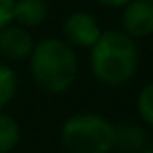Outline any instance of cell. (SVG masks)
Segmentation results:
<instances>
[{"mask_svg":"<svg viewBox=\"0 0 153 153\" xmlns=\"http://www.w3.org/2000/svg\"><path fill=\"white\" fill-rule=\"evenodd\" d=\"M140 63L136 40L122 30H107L90 48V71L105 86H124L134 80Z\"/></svg>","mask_w":153,"mask_h":153,"instance_id":"obj_1","label":"cell"},{"mask_svg":"<svg viewBox=\"0 0 153 153\" xmlns=\"http://www.w3.org/2000/svg\"><path fill=\"white\" fill-rule=\"evenodd\" d=\"M27 61L34 84L48 94L67 92L78 78V55L61 38L38 40Z\"/></svg>","mask_w":153,"mask_h":153,"instance_id":"obj_2","label":"cell"},{"mask_svg":"<svg viewBox=\"0 0 153 153\" xmlns=\"http://www.w3.org/2000/svg\"><path fill=\"white\" fill-rule=\"evenodd\" d=\"M61 145L67 153H111L115 124L101 113L80 111L61 124Z\"/></svg>","mask_w":153,"mask_h":153,"instance_id":"obj_3","label":"cell"},{"mask_svg":"<svg viewBox=\"0 0 153 153\" xmlns=\"http://www.w3.org/2000/svg\"><path fill=\"white\" fill-rule=\"evenodd\" d=\"M103 30L99 21L88 11H74L63 21V40L76 51V48H92L97 40L101 38Z\"/></svg>","mask_w":153,"mask_h":153,"instance_id":"obj_4","label":"cell"},{"mask_svg":"<svg viewBox=\"0 0 153 153\" xmlns=\"http://www.w3.org/2000/svg\"><path fill=\"white\" fill-rule=\"evenodd\" d=\"M122 32L132 40H145L153 36V2L132 0L122 9Z\"/></svg>","mask_w":153,"mask_h":153,"instance_id":"obj_5","label":"cell"},{"mask_svg":"<svg viewBox=\"0 0 153 153\" xmlns=\"http://www.w3.org/2000/svg\"><path fill=\"white\" fill-rule=\"evenodd\" d=\"M34 44H36V40L30 34V30H25L17 23H11L4 30H0V55L9 61L30 59Z\"/></svg>","mask_w":153,"mask_h":153,"instance_id":"obj_6","label":"cell"},{"mask_svg":"<svg viewBox=\"0 0 153 153\" xmlns=\"http://www.w3.org/2000/svg\"><path fill=\"white\" fill-rule=\"evenodd\" d=\"M48 17V2L46 0H15L13 4V23L30 30L38 27Z\"/></svg>","mask_w":153,"mask_h":153,"instance_id":"obj_7","label":"cell"},{"mask_svg":"<svg viewBox=\"0 0 153 153\" xmlns=\"http://www.w3.org/2000/svg\"><path fill=\"white\" fill-rule=\"evenodd\" d=\"M113 149H117L122 153H138V151L147 149V132L140 126H134V124L115 126Z\"/></svg>","mask_w":153,"mask_h":153,"instance_id":"obj_8","label":"cell"},{"mask_svg":"<svg viewBox=\"0 0 153 153\" xmlns=\"http://www.w3.org/2000/svg\"><path fill=\"white\" fill-rule=\"evenodd\" d=\"M21 140V126L19 122L4 113V111H0V153H11Z\"/></svg>","mask_w":153,"mask_h":153,"instance_id":"obj_9","label":"cell"},{"mask_svg":"<svg viewBox=\"0 0 153 153\" xmlns=\"http://www.w3.org/2000/svg\"><path fill=\"white\" fill-rule=\"evenodd\" d=\"M17 94V74L11 65L0 61V111L15 99Z\"/></svg>","mask_w":153,"mask_h":153,"instance_id":"obj_10","label":"cell"},{"mask_svg":"<svg viewBox=\"0 0 153 153\" xmlns=\"http://www.w3.org/2000/svg\"><path fill=\"white\" fill-rule=\"evenodd\" d=\"M136 111L140 115V120L153 128V82L145 84L140 90H138V97H136Z\"/></svg>","mask_w":153,"mask_h":153,"instance_id":"obj_11","label":"cell"},{"mask_svg":"<svg viewBox=\"0 0 153 153\" xmlns=\"http://www.w3.org/2000/svg\"><path fill=\"white\" fill-rule=\"evenodd\" d=\"M13 4L15 0H0V30L13 23Z\"/></svg>","mask_w":153,"mask_h":153,"instance_id":"obj_12","label":"cell"},{"mask_svg":"<svg viewBox=\"0 0 153 153\" xmlns=\"http://www.w3.org/2000/svg\"><path fill=\"white\" fill-rule=\"evenodd\" d=\"M94 2H99L105 9H124L128 2H132V0H94Z\"/></svg>","mask_w":153,"mask_h":153,"instance_id":"obj_13","label":"cell"},{"mask_svg":"<svg viewBox=\"0 0 153 153\" xmlns=\"http://www.w3.org/2000/svg\"><path fill=\"white\" fill-rule=\"evenodd\" d=\"M138 153H153V149H143V151H138Z\"/></svg>","mask_w":153,"mask_h":153,"instance_id":"obj_14","label":"cell"},{"mask_svg":"<svg viewBox=\"0 0 153 153\" xmlns=\"http://www.w3.org/2000/svg\"><path fill=\"white\" fill-rule=\"evenodd\" d=\"M149 2H153V0H149Z\"/></svg>","mask_w":153,"mask_h":153,"instance_id":"obj_15","label":"cell"}]
</instances>
